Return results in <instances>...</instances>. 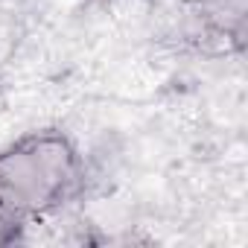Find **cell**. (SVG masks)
Here are the masks:
<instances>
[{
	"mask_svg": "<svg viewBox=\"0 0 248 248\" xmlns=\"http://www.w3.org/2000/svg\"><path fill=\"white\" fill-rule=\"evenodd\" d=\"M85 184V164L64 132H30L0 149V210L15 225L56 213Z\"/></svg>",
	"mask_w": 248,
	"mask_h": 248,
	"instance_id": "obj_1",
	"label": "cell"
}]
</instances>
